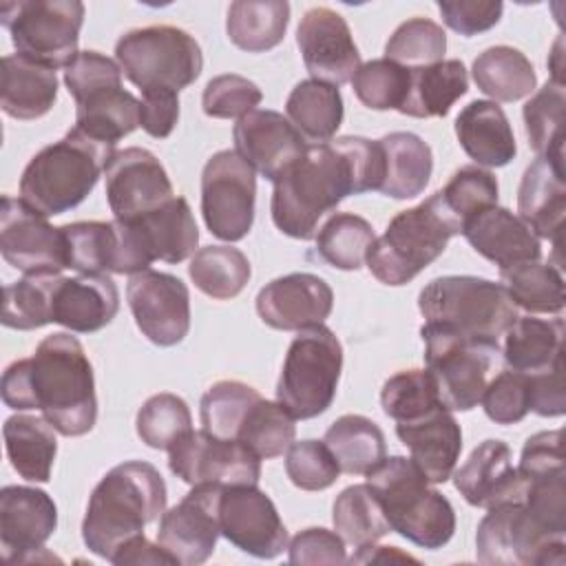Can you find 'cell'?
Here are the masks:
<instances>
[{"instance_id":"16","label":"cell","mask_w":566,"mask_h":566,"mask_svg":"<svg viewBox=\"0 0 566 566\" xmlns=\"http://www.w3.org/2000/svg\"><path fill=\"white\" fill-rule=\"evenodd\" d=\"M219 531L239 551L259 559H274L287 548V528L270 495L256 484L221 489Z\"/></svg>"},{"instance_id":"11","label":"cell","mask_w":566,"mask_h":566,"mask_svg":"<svg viewBox=\"0 0 566 566\" xmlns=\"http://www.w3.org/2000/svg\"><path fill=\"white\" fill-rule=\"evenodd\" d=\"M122 73L142 91L190 86L203 69L199 42L184 29L153 24L124 33L115 44Z\"/></svg>"},{"instance_id":"41","label":"cell","mask_w":566,"mask_h":566,"mask_svg":"<svg viewBox=\"0 0 566 566\" xmlns=\"http://www.w3.org/2000/svg\"><path fill=\"white\" fill-rule=\"evenodd\" d=\"M500 283L515 303L531 314H559L564 310V276L551 263L526 261L500 270Z\"/></svg>"},{"instance_id":"46","label":"cell","mask_w":566,"mask_h":566,"mask_svg":"<svg viewBox=\"0 0 566 566\" xmlns=\"http://www.w3.org/2000/svg\"><path fill=\"white\" fill-rule=\"evenodd\" d=\"M57 276L55 272H40L9 283L2 298V325L29 332L53 323L51 307Z\"/></svg>"},{"instance_id":"55","label":"cell","mask_w":566,"mask_h":566,"mask_svg":"<svg viewBox=\"0 0 566 566\" xmlns=\"http://www.w3.org/2000/svg\"><path fill=\"white\" fill-rule=\"evenodd\" d=\"M285 473L290 482L303 491H323L338 480L340 467L325 442L301 440L292 442L287 449Z\"/></svg>"},{"instance_id":"28","label":"cell","mask_w":566,"mask_h":566,"mask_svg":"<svg viewBox=\"0 0 566 566\" xmlns=\"http://www.w3.org/2000/svg\"><path fill=\"white\" fill-rule=\"evenodd\" d=\"M469 245L500 270L517 263L539 261L542 245L533 230L511 210L491 206L462 226Z\"/></svg>"},{"instance_id":"62","label":"cell","mask_w":566,"mask_h":566,"mask_svg":"<svg viewBox=\"0 0 566 566\" xmlns=\"http://www.w3.org/2000/svg\"><path fill=\"white\" fill-rule=\"evenodd\" d=\"M531 380V411L544 418H557L566 413V389H564V360L555 367L528 374Z\"/></svg>"},{"instance_id":"63","label":"cell","mask_w":566,"mask_h":566,"mask_svg":"<svg viewBox=\"0 0 566 566\" xmlns=\"http://www.w3.org/2000/svg\"><path fill=\"white\" fill-rule=\"evenodd\" d=\"M113 564L126 566V564H177V562L159 544H150L144 535H139L113 557Z\"/></svg>"},{"instance_id":"1","label":"cell","mask_w":566,"mask_h":566,"mask_svg":"<svg viewBox=\"0 0 566 566\" xmlns=\"http://www.w3.org/2000/svg\"><path fill=\"white\" fill-rule=\"evenodd\" d=\"M0 394L9 409H40L66 438L88 433L97 420L93 365L66 332L42 338L33 356L13 360L2 374Z\"/></svg>"},{"instance_id":"33","label":"cell","mask_w":566,"mask_h":566,"mask_svg":"<svg viewBox=\"0 0 566 566\" xmlns=\"http://www.w3.org/2000/svg\"><path fill=\"white\" fill-rule=\"evenodd\" d=\"M469 91V75L460 60H442L409 71V91L398 113L427 119L444 117Z\"/></svg>"},{"instance_id":"18","label":"cell","mask_w":566,"mask_h":566,"mask_svg":"<svg viewBox=\"0 0 566 566\" xmlns=\"http://www.w3.org/2000/svg\"><path fill=\"white\" fill-rule=\"evenodd\" d=\"M128 307L139 332L159 347L181 343L190 329V294L179 276L144 270L126 285Z\"/></svg>"},{"instance_id":"12","label":"cell","mask_w":566,"mask_h":566,"mask_svg":"<svg viewBox=\"0 0 566 566\" xmlns=\"http://www.w3.org/2000/svg\"><path fill=\"white\" fill-rule=\"evenodd\" d=\"M84 11L80 0H18L0 4V22L20 55L55 71L80 53Z\"/></svg>"},{"instance_id":"2","label":"cell","mask_w":566,"mask_h":566,"mask_svg":"<svg viewBox=\"0 0 566 566\" xmlns=\"http://www.w3.org/2000/svg\"><path fill=\"white\" fill-rule=\"evenodd\" d=\"M166 482L161 473L142 460L113 467L93 489L82 522V539L91 553L113 562V557L144 526L166 511Z\"/></svg>"},{"instance_id":"24","label":"cell","mask_w":566,"mask_h":566,"mask_svg":"<svg viewBox=\"0 0 566 566\" xmlns=\"http://www.w3.org/2000/svg\"><path fill=\"white\" fill-rule=\"evenodd\" d=\"M232 137L234 150L241 159L270 181H276L285 170H290L310 148L287 117L265 108H254L239 117Z\"/></svg>"},{"instance_id":"6","label":"cell","mask_w":566,"mask_h":566,"mask_svg":"<svg viewBox=\"0 0 566 566\" xmlns=\"http://www.w3.org/2000/svg\"><path fill=\"white\" fill-rule=\"evenodd\" d=\"M455 234H460V226L444 208L440 192H436L422 203L398 212L387 230L374 239L365 263L380 283L398 287L431 265Z\"/></svg>"},{"instance_id":"44","label":"cell","mask_w":566,"mask_h":566,"mask_svg":"<svg viewBox=\"0 0 566 566\" xmlns=\"http://www.w3.org/2000/svg\"><path fill=\"white\" fill-rule=\"evenodd\" d=\"M564 84L548 80L526 104H524V128L528 146L537 157L564 164Z\"/></svg>"},{"instance_id":"32","label":"cell","mask_w":566,"mask_h":566,"mask_svg":"<svg viewBox=\"0 0 566 566\" xmlns=\"http://www.w3.org/2000/svg\"><path fill=\"white\" fill-rule=\"evenodd\" d=\"M564 318L517 316L504 332L502 358L513 371L539 374L564 360Z\"/></svg>"},{"instance_id":"45","label":"cell","mask_w":566,"mask_h":566,"mask_svg":"<svg viewBox=\"0 0 566 566\" xmlns=\"http://www.w3.org/2000/svg\"><path fill=\"white\" fill-rule=\"evenodd\" d=\"M374 228L352 212H334L316 234V254L336 270H358L374 243Z\"/></svg>"},{"instance_id":"43","label":"cell","mask_w":566,"mask_h":566,"mask_svg":"<svg viewBox=\"0 0 566 566\" xmlns=\"http://www.w3.org/2000/svg\"><path fill=\"white\" fill-rule=\"evenodd\" d=\"M336 533L352 546H369L391 533L382 506L369 484H352L338 493L332 509Z\"/></svg>"},{"instance_id":"17","label":"cell","mask_w":566,"mask_h":566,"mask_svg":"<svg viewBox=\"0 0 566 566\" xmlns=\"http://www.w3.org/2000/svg\"><path fill=\"white\" fill-rule=\"evenodd\" d=\"M0 252L24 274H60L69 268L62 228H53L44 214L9 195L2 197L0 208Z\"/></svg>"},{"instance_id":"5","label":"cell","mask_w":566,"mask_h":566,"mask_svg":"<svg viewBox=\"0 0 566 566\" xmlns=\"http://www.w3.org/2000/svg\"><path fill=\"white\" fill-rule=\"evenodd\" d=\"M367 484L378 497L391 531L411 544L436 551L453 537L455 513L451 502L431 486L411 458L385 455L367 473Z\"/></svg>"},{"instance_id":"61","label":"cell","mask_w":566,"mask_h":566,"mask_svg":"<svg viewBox=\"0 0 566 566\" xmlns=\"http://www.w3.org/2000/svg\"><path fill=\"white\" fill-rule=\"evenodd\" d=\"M139 126L155 139H166L179 119V95L168 88L142 91Z\"/></svg>"},{"instance_id":"54","label":"cell","mask_w":566,"mask_h":566,"mask_svg":"<svg viewBox=\"0 0 566 566\" xmlns=\"http://www.w3.org/2000/svg\"><path fill=\"white\" fill-rule=\"evenodd\" d=\"M382 411L396 422H405L442 405L436 385L424 369H405L389 376L380 391Z\"/></svg>"},{"instance_id":"52","label":"cell","mask_w":566,"mask_h":566,"mask_svg":"<svg viewBox=\"0 0 566 566\" xmlns=\"http://www.w3.org/2000/svg\"><path fill=\"white\" fill-rule=\"evenodd\" d=\"M497 179L493 172L480 168V166H462L455 170L449 179V184L438 190L444 208L453 217V221L462 226L475 217L478 212L497 206Z\"/></svg>"},{"instance_id":"60","label":"cell","mask_w":566,"mask_h":566,"mask_svg":"<svg viewBox=\"0 0 566 566\" xmlns=\"http://www.w3.org/2000/svg\"><path fill=\"white\" fill-rule=\"evenodd\" d=\"M287 559L290 564H345V539L334 531L310 526L292 537Z\"/></svg>"},{"instance_id":"30","label":"cell","mask_w":566,"mask_h":566,"mask_svg":"<svg viewBox=\"0 0 566 566\" xmlns=\"http://www.w3.org/2000/svg\"><path fill=\"white\" fill-rule=\"evenodd\" d=\"M455 135L462 150L486 168H502L513 161L517 146L513 128L495 102L473 99L455 117Z\"/></svg>"},{"instance_id":"26","label":"cell","mask_w":566,"mask_h":566,"mask_svg":"<svg viewBox=\"0 0 566 566\" xmlns=\"http://www.w3.org/2000/svg\"><path fill=\"white\" fill-rule=\"evenodd\" d=\"M451 475L455 489L471 506L491 509L500 502L522 500L524 480L513 467L509 444L502 440L489 438L480 442Z\"/></svg>"},{"instance_id":"8","label":"cell","mask_w":566,"mask_h":566,"mask_svg":"<svg viewBox=\"0 0 566 566\" xmlns=\"http://www.w3.org/2000/svg\"><path fill=\"white\" fill-rule=\"evenodd\" d=\"M122 75L119 64L97 51H80L64 71L75 128L113 146L139 126L142 102L122 88Z\"/></svg>"},{"instance_id":"23","label":"cell","mask_w":566,"mask_h":566,"mask_svg":"<svg viewBox=\"0 0 566 566\" xmlns=\"http://www.w3.org/2000/svg\"><path fill=\"white\" fill-rule=\"evenodd\" d=\"M332 307L334 292L329 283L310 272L279 276L256 294L259 318L281 332H301L312 325H323Z\"/></svg>"},{"instance_id":"57","label":"cell","mask_w":566,"mask_h":566,"mask_svg":"<svg viewBox=\"0 0 566 566\" xmlns=\"http://www.w3.org/2000/svg\"><path fill=\"white\" fill-rule=\"evenodd\" d=\"M263 99L261 88L237 73H226L212 77L201 95V106L208 117L234 119L254 111Z\"/></svg>"},{"instance_id":"47","label":"cell","mask_w":566,"mask_h":566,"mask_svg":"<svg viewBox=\"0 0 566 566\" xmlns=\"http://www.w3.org/2000/svg\"><path fill=\"white\" fill-rule=\"evenodd\" d=\"M296 436L294 418L279 402L259 398L245 413L237 442L250 449L259 460H270L290 449Z\"/></svg>"},{"instance_id":"50","label":"cell","mask_w":566,"mask_h":566,"mask_svg":"<svg viewBox=\"0 0 566 566\" xmlns=\"http://www.w3.org/2000/svg\"><path fill=\"white\" fill-rule=\"evenodd\" d=\"M137 436L150 449H170L188 431H192V416L186 400L177 394L161 391L150 396L137 411Z\"/></svg>"},{"instance_id":"36","label":"cell","mask_w":566,"mask_h":566,"mask_svg":"<svg viewBox=\"0 0 566 566\" xmlns=\"http://www.w3.org/2000/svg\"><path fill=\"white\" fill-rule=\"evenodd\" d=\"M385 153V179L380 184L382 195L391 199L418 197L433 170V155L429 144L416 133H389L378 139Z\"/></svg>"},{"instance_id":"53","label":"cell","mask_w":566,"mask_h":566,"mask_svg":"<svg viewBox=\"0 0 566 566\" xmlns=\"http://www.w3.org/2000/svg\"><path fill=\"white\" fill-rule=\"evenodd\" d=\"M352 88L360 104L371 111H398L409 91V69L387 57L369 60L354 73Z\"/></svg>"},{"instance_id":"34","label":"cell","mask_w":566,"mask_h":566,"mask_svg":"<svg viewBox=\"0 0 566 566\" xmlns=\"http://www.w3.org/2000/svg\"><path fill=\"white\" fill-rule=\"evenodd\" d=\"M290 124L312 146L329 144L343 124V95L338 86L321 80H301L285 102Z\"/></svg>"},{"instance_id":"7","label":"cell","mask_w":566,"mask_h":566,"mask_svg":"<svg viewBox=\"0 0 566 566\" xmlns=\"http://www.w3.org/2000/svg\"><path fill=\"white\" fill-rule=\"evenodd\" d=\"M418 310L429 325L493 343L517 318V307L502 283L469 274L429 281L418 294Z\"/></svg>"},{"instance_id":"49","label":"cell","mask_w":566,"mask_h":566,"mask_svg":"<svg viewBox=\"0 0 566 566\" xmlns=\"http://www.w3.org/2000/svg\"><path fill=\"white\" fill-rule=\"evenodd\" d=\"M261 398V394L241 380H219L214 382L199 402V416L203 431L237 440V431L248 413V409Z\"/></svg>"},{"instance_id":"4","label":"cell","mask_w":566,"mask_h":566,"mask_svg":"<svg viewBox=\"0 0 566 566\" xmlns=\"http://www.w3.org/2000/svg\"><path fill=\"white\" fill-rule=\"evenodd\" d=\"M115 146L80 128L31 157L20 177V199L44 217H55L80 206L106 170Z\"/></svg>"},{"instance_id":"14","label":"cell","mask_w":566,"mask_h":566,"mask_svg":"<svg viewBox=\"0 0 566 566\" xmlns=\"http://www.w3.org/2000/svg\"><path fill=\"white\" fill-rule=\"evenodd\" d=\"M256 175L237 150L214 153L201 172V214L210 234L241 241L254 223Z\"/></svg>"},{"instance_id":"10","label":"cell","mask_w":566,"mask_h":566,"mask_svg":"<svg viewBox=\"0 0 566 566\" xmlns=\"http://www.w3.org/2000/svg\"><path fill=\"white\" fill-rule=\"evenodd\" d=\"M420 336L424 340L427 371L440 402L449 411H471L478 407L500 363V345L429 323L420 327Z\"/></svg>"},{"instance_id":"20","label":"cell","mask_w":566,"mask_h":566,"mask_svg":"<svg viewBox=\"0 0 566 566\" xmlns=\"http://www.w3.org/2000/svg\"><path fill=\"white\" fill-rule=\"evenodd\" d=\"M104 172L106 201L119 221L144 217L175 197L164 164L146 148L117 150Z\"/></svg>"},{"instance_id":"58","label":"cell","mask_w":566,"mask_h":566,"mask_svg":"<svg viewBox=\"0 0 566 566\" xmlns=\"http://www.w3.org/2000/svg\"><path fill=\"white\" fill-rule=\"evenodd\" d=\"M438 11L451 31L471 38L493 29L502 18L504 4L500 0H440Z\"/></svg>"},{"instance_id":"3","label":"cell","mask_w":566,"mask_h":566,"mask_svg":"<svg viewBox=\"0 0 566 566\" xmlns=\"http://www.w3.org/2000/svg\"><path fill=\"white\" fill-rule=\"evenodd\" d=\"M347 195H358L347 157L334 144L310 146L274 181L270 201L272 221L283 234L310 241L316 237L321 217L334 210Z\"/></svg>"},{"instance_id":"31","label":"cell","mask_w":566,"mask_h":566,"mask_svg":"<svg viewBox=\"0 0 566 566\" xmlns=\"http://www.w3.org/2000/svg\"><path fill=\"white\" fill-rule=\"evenodd\" d=\"M57 99V75L20 53L4 55L0 69V106L13 119H38Z\"/></svg>"},{"instance_id":"29","label":"cell","mask_w":566,"mask_h":566,"mask_svg":"<svg viewBox=\"0 0 566 566\" xmlns=\"http://www.w3.org/2000/svg\"><path fill=\"white\" fill-rule=\"evenodd\" d=\"M517 212L537 239H551L559 248L566 212L564 164L537 157L524 170L517 190Z\"/></svg>"},{"instance_id":"38","label":"cell","mask_w":566,"mask_h":566,"mask_svg":"<svg viewBox=\"0 0 566 566\" xmlns=\"http://www.w3.org/2000/svg\"><path fill=\"white\" fill-rule=\"evenodd\" d=\"M130 221L139 226L155 261L159 259L166 263H181L195 254L199 230L184 197H172L161 208Z\"/></svg>"},{"instance_id":"21","label":"cell","mask_w":566,"mask_h":566,"mask_svg":"<svg viewBox=\"0 0 566 566\" xmlns=\"http://www.w3.org/2000/svg\"><path fill=\"white\" fill-rule=\"evenodd\" d=\"M296 44L312 80L340 86L352 82L360 66V53L349 24L329 7L305 11L296 29Z\"/></svg>"},{"instance_id":"15","label":"cell","mask_w":566,"mask_h":566,"mask_svg":"<svg viewBox=\"0 0 566 566\" xmlns=\"http://www.w3.org/2000/svg\"><path fill=\"white\" fill-rule=\"evenodd\" d=\"M168 467L186 484H259L261 460L237 440L208 431H188L170 449Z\"/></svg>"},{"instance_id":"42","label":"cell","mask_w":566,"mask_h":566,"mask_svg":"<svg viewBox=\"0 0 566 566\" xmlns=\"http://www.w3.org/2000/svg\"><path fill=\"white\" fill-rule=\"evenodd\" d=\"M192 283L210 298L228 301L248 285L252 268L248 256L232 245L199 248L188 265Z\"/></svg>"},{"instance_id":"37","label":"cell","mask_w":566,"mask_h":566,"mask_svg":"<svg viewBox=\"0 0 566 566\" xmlns=\"http://www.w3.org/2000/svg\"><path fill=\"white\" fill-rule=\"evenodd\" d=\"M290 22L285 0H237L228 9L226 33L230 42L248 53H263L279 46Z\"/></svg>"},{"instance_id":"59","label":"cell","mask_w":566,"mask_h":566,"mask_svg":"<svg viewBox=\"0 0 566 566\" xmlns=\"http://www.w3.org/2000/svg\"><path fill=\"white\" fill-rule=\"evenodd\" d=\"M334 146L347 157L356 177L358 195L369 190H380V184L385 179V153L380 142L347 135V137H338Z\"/></svg>"},{"instance_id":"9","label":"cell","mask_w":566,"mask_h":566,"mask_svg":"<svg viewBox=\"0 0 566 566\" xmlns=\"http://www.w3.org/2000/svg\"><path fill=\"white\" fill-rule=\"evenodd\" d=\"M343 369V345L325 325L301 329L287 347L276 382V402L294 420L325 413L334 398Z\"/></svg>"},{"instance_id":"35","label":"cell","mask_w":566,"mask_h":566,"mask_svg":"<svg viewBox=\"0 0 566 566\" xmlns=\"http://www.w3.org/2000/svg\"><path fill=\"white\" fill-rule=\"evenodd\" d=\"M53 424L42 416H11L4 420L2 436L11 467L27 482H49L57 440Z\"/></svg>"},{"instance_id":"64","label":"cell","mask_w":566,"mask_h":566,"mask_svg":"<svg viewBox=\"0 0 566 566\" xmlns=\"http://www.w3.org/2000/svg\"><path fill=\"white\" fill-rule=\"evenodd\" d=\"M562 38L555 42V49H553V53H551V71H553V82H559V84H564V80H562Z\"/></svg>"},{"instance_id":"40","label":"cell","mask_w":566,"mask_h":566,"mask_svg":"<svg viewBox=\"0 0 566 566\" xmlns=\"http://www.w3.org/2000/svg\"><path fill=\"white\" fill-rule=\"evenodd\" d=\"M323 442L334 453L340 471L349 475H367L387 455L382 429L360 413H347L334 420Z\"/></svg>"},{"instance_id":"39","label":"cell","mask_w":566,"mask_h":566,"mask_svg":"<svg viewBox=\"0 0 566 566\" xmlns=\"http://www.w3.org/2000/svg\"><path fill=\"white\" fill-rule=\"evenodd\" d=\"M475 86L493 102H517L531 95L537 86V75L531 60L506 44L484 49L471 66Z\"/></svg>"},{"instance_id":"51","label":"cell","mask_w":566,"mask_h":566,"mask_svg":"<svg viewBox=\"0 0 566 566\" xmlns=\"http://www.w3.org/2000/svg\"><path fill=\"white\" fill-rule=\"evenodd\" d=\"M444 51L447 33L429 18H411L402 22L385 44V57L409 71L442 62Z\"/></svg>"},{"instance_id":"19","label":"cell","mask_w":566,"mask_h":566,"mask_svg":"<svg viewBox=\"0 0 566 566\" xmlns=\"http://www.w3.org/2000/svg\"><path fill=\"white\" fill-rule=\"evenodd\" d=\"M219 484H197L179 504L164 511L157 528V544L184 566L203 564L217 548L219 531Z\"/></svg>"},{"instance_id":"13","label":"cell","mask_w":566,"mask_h":566,"mask_svg":"<svg viewBox=\"0 0 566 566\" xmlns=\"http://www.w3.org/2000/svg\"><path fill=\"white\" fill-rule=\"evenodd\" d=\"M475 555L491 566H562L566 544L542 526L522 500H509L491 506L480 520Z\"/></svg>"},{"instance_id":"56","label":"cell","mask_w":566,"mask_h":566,"mask_svg":"<svg viewBox=\"0 0 566 566\" xmlns=\"http://www.w3.org/2000/svg\"><path fill=\"white\" fill-rule=\"evenodd\" d=\"M482 407L495 424H517L531 411V380L522 371H500L482 394Z\"/></svg>"},{"instance_id":"25","label":"cell","mask_w":566,"mask_h":566,"mask_svg":"<svg viewBox=\"0 0 566 566\" xmlns=\"http://www.w3.org/2000/svg\"><path fill=\"white\" fill-rule=\"evenodd\" d=\"M396 436L431 484H444L451 478L462 451V429L444 405L396 422Z\"/></svg>"},{"instance_id":"22","label":"cell","mask_w":566,"mask_h":566,"mask_svg":"<svg viewBox=\"0 0 566 566\" xmlns=\"http://www.w3.org/2000/svg\"><path fill=\"white\" fill-rule=\"evenodd\" d=\"M55 526L57 506L46 491L22 484L0 491V544L9 564L33 562Z\"/></svg>"},{"instance_id":"48","label":"cell","mask_w":566,"mask_h":566,"mask_svg":"<svg viewBox=\"0 0 566 566\" xmlns=\"http://www.w3.org/2000/svg\"><path fill=\"white\" fill-rule=\"evenodd\" d=\"M66 241V265L77 274L113 272L115 226L113 221H75L60 226Z\"/></svg>"},{"instance_id":"27","label":"cell","mask_w":566,"mask_h":566,"mask_svg":"<svg viewBox=\"0 0 566 566\" xmlns=\"http://www.w3.org/2000/svg\"><path fill=\"white\" fill-rule=\"evenodd\" d=\"M119 310V292L108 274H77L57 276L53 290V323L91 334L106 327Z\"/></svg>"}]
</instances>
